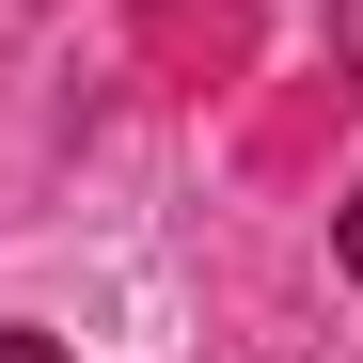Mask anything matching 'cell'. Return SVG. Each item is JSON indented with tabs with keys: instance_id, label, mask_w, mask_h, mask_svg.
Segmentation results:
<instances>
[{
	"instance_id": "2",
	"label": "cell",
	"mask_w": 363,
	"mask_h": 363,
	"mask_svg": "<svg viewBox=\"0 0 363 363\" xmlns=\"http://www.w3.org/2000/svg\"><path fill=\"white\" fill-rule=\"evenodd\" d=\"M0 363H64V347H48V332H0Z\"/></svg>"
},
{
	"instance_id": "1",
	"label": "cell",
	"mask_w": 363,
	"mask_h": 363,
	"mask_svg": "<svg viewBox=\"0 0 363 363\" xmlns=\"http://www.w3.org/2000/svg\"><path fill=\"white\" fill-rule=\"evenodd\" d=\"M332 269H347V284H363V190H347V206H332Z\"/></svg>"
}]
</instances>
